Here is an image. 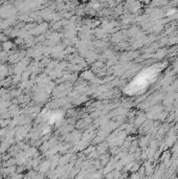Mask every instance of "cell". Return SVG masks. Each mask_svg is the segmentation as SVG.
<instances>
[{"label": "cell", "mask_w": 178, "mask_h": 179, "mask_svg": "<svg viewBox=\"0 0 178 179\" xmlns=\"http://www.w3.org/2000/svg\"><path fill=\"white\" fill-rule=\"evenodd\" d=\"M156 75H157L156 68H150L149 70H145L141 75H138V77L135 78L132 83H130L126 91L128 93H137L138 91H141L148 86L149 83L155 78Z\"/></svg>", "instance_id": "1"}]
</instances>
